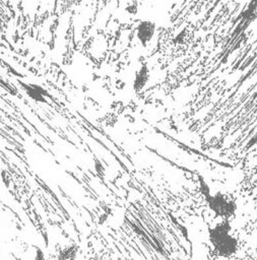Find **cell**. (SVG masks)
Instances as JSON below:
<instances>
[{
  "label": "cell",
  "instance_id": "277c9868",
  "mask_svg": "<svg viewBox=\"0 0 257 260\" xmlns=\"http://www.w3.org/2000/svg\"><path fill=\"white\" fill-rule=\"evenodd\" d=\"M148 79H149V69L146 65H142L135 74L134 83H133L134 89L136 91L141 90L146 85Z\"/></svg>",
  "mask_w": 257,
  "mask_h": 260
},
{
  "label": "cell",
  "instance_id": "5b68a950",
  "mask_svg": "<svg viewBox=\"0 0 257 260\" xmlns=\"http://www.w3.org/2000/svg\"><path fill=\"white\" fill-rule=\"evenodd\" d=\"M24 88H25V91L27 92V94L31 99L37 100V101H43L44 100V94L46 93V91L40 85L33 84V83H27V84H25Z\"/></svg>",
  "mask_w": 257,
  "mask_h": 260
},
{
  "label": "cell",
  "instance_id": "7a4b0ae2",
  "mask_svg": "<svg viewBox=\"0 0 257 260\" xmlns=\"http://www.w3.org/2000/svg\"><path fill=\"white\" fill-rule=\"evenodd\" d=\"M201 185V189L206 198L207 205L216 216L221 217L223 220H228L232 216H234L237 209V205L234 199H232L229 195L220 192L210 194V192L205 189L202 182Z\"/></svg>",
  "mask_w": 257,
  "mask_h": 260
},
{
  "label": "cell",
  "instance_id": "3957f363",
  "mask_svg": "<svg viewBox=\"0 0 257 260\" xmlns=\"http://www.w3.org/2000/svg\"><path fill=\"white\" fill-rule=\"evenodd\" d=\"M155 23L151 20H141L136 28V36L140 44L146 47L152 40L155 32Z\"/></svg>",
  "mask_w": 257,
  "mask_h": 260
},
{
  "label": "cell",
  "instance_id": "6da1fadb",
  "mask_svg": "<svg viewBox=\"0 0 257 260\" xmlns=\"http://www.w3.org/2000/svg\"><path fill=\"white\" fill-rule=\"evenodd\" d=\"M208 239L216 256L230 258L237 253L238 240L233 235L228 220H222L209 228Z\"/></svg>",
  "mask_w": 257,
  "mask_h": 260
}]
</instances>
